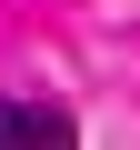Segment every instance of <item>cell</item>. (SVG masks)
Returning a JSON list of instances; mask_svg holds the SVG:
<instances>
[{
	"label": "cell",
	"mask_w": 140,
	"mask_h": 150,
	"mask_svg": "<svg viewBox=\"0 0 140 150\" xmlns=\"http://www.w3.org/2000/svg\"><path fill=\"white\" fill-rule=\"evenodd\" d=\"M80 130H70V110L50 100H0V150H70Z\"/></svg>",
	"instance_id": "cell-1"
}]
</instances>
